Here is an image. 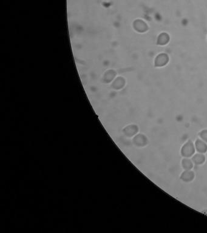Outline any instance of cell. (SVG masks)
<instances>
[{
    "label": "cell",
    "instance_id": "obj_1",
    "mask_svg": "<svg viewBox=\"0 0 207 233\" xmlns=\"http://www.w3.org/2000/svg\"><path fill=\"white\" fill-rule=\"evenodd\" d=\"M169 61L168 56L166 53H160L159 55L155 60V66L157 67H161L165 66Z\"/></svg>",
    "mask_w": 207,
    "mask_h": 233
},
{
    "label": "cell",
    "instance_id": "obj_2",
    "mask_svg": "<svg viewBox=\"0 0 207 233\" xmlns=\"http://www.w3.org/2000/svg\"><path fill=\"white\" fill-rule=\"evenodd\" d=\"M169 40V35L166 33H162L159 36L157 42L159 44L165 45L167 42H168Z\"/></svg>",
    "mask_w": 207,
    "mask_h": 233
}]
</instances>
